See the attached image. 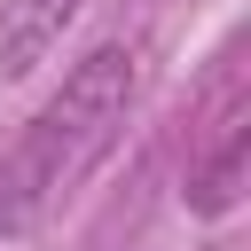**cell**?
I'll return each mask as SVG.
<instances>
[{
	"label": "cell",
	"instance_id": "2",
	"mask_svg": "<svg viewBox=\"0 0 251 251\" xmlns=\"http://www.w3.org/2000/svg\"><path fill=\"white\" fill-rule=\"evenodd\" d=\"M243 173H251V102L235 86V71L212 86V118H204V141L188 157V212L196 220H227L243 204Z\"/></svg>",
	"mask_w": 251,
	"mask_h": 251
},
{
	"label": "cell",
	"instance_id": "3",
	"mask_svg": "<svg viewBox=\"0 0 251 251\" xmlns=\"http://www.w3.org/2000/svg\"><path fill=\"white\" fill-rule=\"evenodd\" d=\"M78 8L86 0H0V78H31L63 47V31L78 24Z\"/></svg>",
	"mask_w": 251,
	"mask_h": 251
},
{
	"label": "cell",
	"instance_id": "1",
	"mask_svg": "<svg viewBox=\"0 0 251 251\" xmlns=\"http://www.w3.org/2000/svg\"><path fill=\"white\" fill-rule=\"evenodd\" d=\"M133 102H141V47H126V39L86 47L63 71V86L31 110V126L16 133V149L0 157V235L47 227L78 196V180L118 149Z\"/></svg>",
	"mask_w": 251,
	"mask_h": 251
}]
</instances>
